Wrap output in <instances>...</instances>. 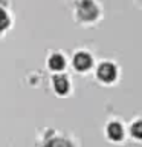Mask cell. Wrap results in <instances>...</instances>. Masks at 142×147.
I'll return each mask as SVG.
<instances>
[{
	"label": "cell",
	"instance_id": "obj_1",
	"mask_svg": "<svg viewBox=\"0 0 142 147\" xmlns=\"http://www.w3.org/2000/svg\"><path fill=\"white\" fill-rule=\"evenodd\" d=\"M76 14L82 22H93L98 17V8L92 0H81L76 5Z\"/></svg>",
	"mask_w": 142,
	"mask_h": 147
},
{
	"label": "cell",
	"instance_id": "obj_4",
	"mask_svg": "<svg viewBox=\"0 0 142 147\" xmlns=\"http://www.w3.org/2000/svg\"><path fill=\"white\" fill-rule=\"evenodd\" d=\"M52 84H54V90L57 92L58 95H66L67 92H69V87H70L67 77L66 75H61V74H58V75L54 77Z\"/></svg>",
	"mask_w": 142,
	"mask_h": 147
},
{
	"label": "cell",
	"instance_id": "obj_2",
	"mask_svg": "<svg viewBox=\"0 0 142 147\" xmlns=\"http://www.w3.org/2000/svg\"><path fill=\"white\" fill-rule=\"evenodd\" d=\"M96 75L102 83H113L116 80V75H118V71H116V66L112 63H102L98 66V71H96Z\"/></svg>",
	"mask_w": 142,
	"mask_h": 147
},
{
	"label": "cell",
	"instance_id": "obj_5",
	"mask_svg": "<svg viewBox=\"0 0 142 147\" xmlns=\"http://www.w3.org/2000/svg\"><path fill=\"white\" fill-rule=\"evenodd\" d=\"M107 136L110 138L112 141H121L124 138V129L119 123L113 121L107 126Z\"/></svg>",
	"mask_w": 142,
	"mask_h": 147
},
{
	"label": "cell",
	"instance_id": "obj_3",
	"mask_svg": "<svg viewBox=\"0 0 142 147\" xmlns=\"http://www.w3.org/2000/svg\"><path fill=\"white\" fill-rule=\"evenodd\" d=\"M92 63H93V60H92V57L87 52H78L73 57V67L80 72L89 71L92 67Z\"/></svg>",
	"mask_w": 142,
	"mask_h": 147
},
{
	"label": "cell",
	"instance_id": "obj_9",
	"mask_svg": "<svg viewBox=\"0 0 142 147\" xmlns=\"http://www.w3.org/2000/svg\"><path fill=\"white\" fill-rule=\"evenodd\" d=\"M139 2H142V0H139Z\"/></svg>",
	"mask_w": 142,
	"mask_h": 147
},
{
	"label": "cell",
	"instance_id": "obj_7",
	"mask_svg": "<svg viewBox=\"0 0 142 147\" xmlns=\"http://www.w3.org/2000/svg\"><path fill=\"white\" fill-rule=\"evenodd\" d=\"M131 136H135L136 140H142V121H136L130 129Z\"/></svg>",
	"mask_w": 142,
	"mask_h": 147
},
{
	"label": "cell",
	"instance_id": "obj_8",
	"mask_svg": "<svg viewBox=\"0 0 142 147\" xmlns=\"http://www.w3.org/2000/svg\"><path fill=\"white\" fill-rule=\"evenodd\" d=\"M8 26H9V17H8V14L5 12V9L0 8V32L5 31Z\"/></svg>",
	"mask_w": 142,
	"mask_h": 147
},
{
	"label": "cell",
	"instance_id": "obj_6",
	"mask_svg": "<svg viewBox=\"0 0 142 147\" xmlns=\"http://www.w3.org/2000/svg\"><path fill=\"white\" fill-rule=\"evenodd\" d=\"M48 66H49L50 71L60 72L64 69V66H66V60H64V57L61 54H52L48 60Z\"/></svg>",
	"mask_w": 142,
	"mask_h": 147
}]
</instances>
